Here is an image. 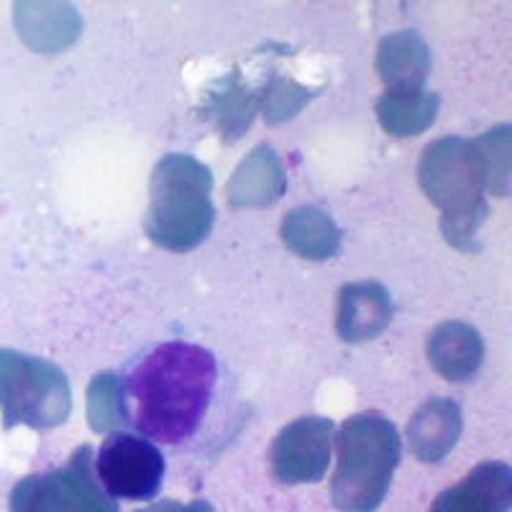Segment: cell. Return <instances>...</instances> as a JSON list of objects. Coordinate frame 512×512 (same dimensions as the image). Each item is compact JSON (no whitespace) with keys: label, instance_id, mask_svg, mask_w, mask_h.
I'll use <instances>...</instances> for the list:
<instances>
[{"label":"cell","instance_id":"obj_1","mask_svg":"<svg viewBox=\"0 0 512 512\" xmlns=\"http://www.w3.org/2000/svg\"><path fill=\"white\" fill-rule=\"evenodd\" d=\"M218 382L213 351L187 341L154 346L126 379L131 423L149 441L177 443L198 433Z\"/></svg>","mask_w":512,"mask_h":512},{"label":"cell","instance_id":"obj_2","mask_svg":"<svg viewBox=\"0 0 512 512\" xmlns=\"http://www.w3.org/2000/svg\"><path fill=\"white\" fill-rule=\"evenodd\" d=\"M423 192L441 210L443 239L461 251H477L479 226L489 208L487 175L477 141L446 136L423 149L418 164Z\"/></svg>","mask_w":512,"mask_h":512},{"label":"cell","instance_id":"obj_3","mask_svg":"<svg viewBox=\"0 0 512 512\" xmlns=\"http://www.w3.org/2000/svg\"><path fill=\"white\" fill-rule=\"evenodd\" d=\"M210 190L213 172L192 154L175 152L159 159L149 182L146 236L175 254L198 249L216 221Z\"/></svg>","mask_w":512,"mask_h":512},{"label":"cell","instance_id":"obj_4","mask_svg":"<svg viewBox=\"0 0 512 512\" xmlns=\"http://www.w3.org/2000/svg\"><path fill=\"white\" fill-rule=\"evenodd\" d=\"M333 505L344 512H372L390 489L400 464L402 441L395 423L377 410L356 413L336 433Z\"/></svg>","mask_w":512,"mask_h":512},{"label":"cell","instance_id":"obj_5","mask_svg":"<svg viewBox=\"0 0 512 512\" xmlns=\"http://www.w3.org/2000/svg\"><path fill=\"white\" fill-rule=\"evenodd\" d=\"M0 410L6 428H57L72 413L70 379L52 361L0 349Z\"/></svg>","mask_w":512,"mask_h":512},{"label":"cell","instance_id":"obj_6","mask_svg":"<svg viewBox=\"0 0 512 512\" xmlns=\"http://www.w3.org/2000/svg\"><path fill=\"white\" fill-rule=\"evenodd\" d=\"M93 446H80L62 469L31 474L11 489V512H121L93 469Z\"/></svg>","mask_w":512,"mask_h":512},{"label":"cell","instance_id":"obj_7","mask_svg":"<svg viewBox=\"0 0 512 512\" xmlns=\"http://www.w3.org/2000/svg\"><path fill=\"white\" fill-rule=\"evenodd\" d=\"M93 469L105 495L113 500L149 502L164 482V456L149 438L118 431L105 438L93 456Z\"/></svg>","mask_w":512,"mask_h":512},{"label":"cell","instance_id":"obj_8","mask_svg":"<svg viewBox=\"0 0 512 512\" xmlns=\"http://www.w3.org/2000/svg\"><path fill=\"white\" fill-rule=\"evenodd\" d=\"M333 420L308 415L287 423L272 441V474L285 484H315L326 477L331 464Z\"/></svg>","mask_w":512,"mask_h":512},{"label":"cell","instance_id":"obj_9","mask_svg":"<svg viewBox=\"0 0 512 512\" xmlns=\"http://www.w3.org/2000/svg\"><path fill=\"white\" fill-rule=\"evenodd\" d=\"M510 505V466L505 461H482L459 484L443 489L431 512H507Z\"/></svg>","mask_w":512,"mask_h":512},{"label":"cell","instance_id":"obj_10","mask_svg":"<svg viewBox=\"0 0 512 512\" xmlns=\"http://www.w3.org/2000/svg\"><path fill=\"white\" fill-rule=\"evenodd\" d=\"M392 297L379 282H351L338 292L336 331L346 344H364L392 323Z\"/></svg>","mask_w":512,"mask_h":512},{"label":"cell","instance_id":"obj_11","mask_svg":"<svg viewBox=\"0 0 512 512\" xmlns=\"http://www.w3.org/2000/svg\"><path fill=\"white\" fill-rule=\"evenodd\" d=\"M287 190V172L280 154L269 144H259L241 159L226 185V200L233 208H267Z\"/></svg>","mask_w":512,"mask_h":512},{"label":"cell","instance_id":"obj_12","mask_svg":"<svg viewBox=\"0 0 512 512\" xmlns=\"http://www.w3.org/2000/svg\"><path fill=\"white\" fill-rule=\"evenodd\" d=\"M425 356L431 367L448 382H464L484 361V338L464 320L438 323L425 341Z\"/></svg>","mask_w":512,"mask_h":512},{"label":"cell","instance_id":"obj_13","mask_svg":"<svg viewBox=\"0 0 512 512\" xmlns=\"http://www.w3.org/2000/svg\"><path fill=\"white\" fill-rule=\"evenodd\" d=\"M461 431H464V418L459 405L448 397H433L423 402L410 418V451L423 464H438L456 446Z\"/></svg>","mask_w":512,"mask_h":512},{"label":"cell","instance_id":"obj_14","mask_svg":"<svg viewBox=\"0 0 512 512\" xmlns=\"http://www.w3.org/2000/svg\"><path fill=\"white\" fill-rule=\"evenodd\" d=\"M377 72L387 90H423L431 72V49L418 31H395L379 41Z\"/></svg>","mask_w":512,"mask_h":512},{"label":"cell","instance_id":"obj_15","mask_svg":"<svg viewBox=\"0 0 512 512\" xmlns=\"http://www.w3.org/2000/svg\"><path fill=\"white\" fill-rule=\"evenodd\" d=\"M280 236L292 254L310 259V262L331 259L341 246V228L326 210L315 208V205H300V208L290 210L282 221Z\"/></svg>","mask_w":512,"mask_h":512},{"label":"cell","instance_id":"obj_16","mask_svg":"<svg viewBox=\"0 0 512 512\" xmlns=\"http://www.w3.org/2000/svg\"><path fill=\"white\" fill-rule=\"evenodd\" d=\"M438 95L428 90H384L377 100L379 126L392 136H418L438 116Z\"/></svg>","mask_w":512,"mask_h":512},{"label":"cell","instance_id":"obj_17","mask_svg":"<svg viewBox=\"0 0 512 512\" xmlns=\"http://www.w3.org/2000/svg\"><path fill=\"white\" fill-rule=\"evenodd\" d=\"M259 100H262V95L244 88L239 72H231V75L218 80L208 90L205 116H210L218 123L223 139L236 141L251 126V118H254L256 108H259Z\"/></svg>","mask_w":512,"mask_h":512},{"label":"cell","instance_id":"obj_18","mask_svg":"<svg viewBox=\"0 0 512 512\" xmlns=\"http://www.w3.org/2000/svg\"><path fill=\"white\" fill-rule=\"evenodd\" d=\"M88 420L95 433L126 431L131 410L126 400V382L116 372H98L88 384Z\"/></svg>","mask_w":512,"mask_h":512},{"label":"cell","instance_id":"obj_19","mask_svg":"<svg viewBox=\"0 0 512 512\" xmlns=\"http://www.w3.org/2000/svg\"><path fill=\"white\" fill-rule=\"evenodd\" d=\"M34 8V47L44 49V52H62L70 44H75L77 36L82 31L80 13L72 6H62V3H44V6H29Z\"/></svg>","mask_w":512,"mask_h":512},{"label":"cell","instance_id":"obj_20","mask_svg":"<svg viewBox=\"0 0 512 512\" xmlns=\"http://www.w3.org/2000/svg\"><path fill=\"white\" fill-rule=\"evenodd\" d=\"M510 134L512 128L507 123L497 128H489L477 141L482 152L484 175H487V192L505 198L510 190Z\"/></svg>","mask_w":512,"mask_h":512},{"label":"cell","instance_id":"obj_21","mask_svg":"<svg viewBox=\"0 0 512 512\" xmlns=\"http://www.w3.org/2000/svg\"><path fill=\"white\" fill-rule=\"evenodd\" d=\"M310 98H313V93L308 88L297 85L295 80H282V77H277V80H272L267 85L259 105L264 108V118L269 123H282L295 116Z\"/></svg>","mask_w":512,"mask_h":512},{"label":"cell","instance_id":"obj_22","mask_svg":"<svg viewBox=\"0 0 512 512\" xmlns=\"http://www.w3.org/2000/svg\"><path fill=\"white\" fill-rule=\"evenodd\" d=\"M139 512H216L210 507V502L205 500H195V502H177V500H164V502H154V505L144 507Z\"/></svg>","mask_w":512,"mask_h":512}]
</instances>
